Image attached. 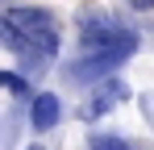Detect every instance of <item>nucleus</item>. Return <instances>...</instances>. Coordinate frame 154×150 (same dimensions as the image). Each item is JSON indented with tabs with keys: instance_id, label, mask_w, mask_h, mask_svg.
I'll return each mask as SVG.
<instances>
[{
	"instance_id": "1",
	"label": "nucleus",
	"mask_w": 154,
	"mask_h": 150,
	"mask_svg": "<svg viewBox=\"0 0 154 150\" xmlns=\"http://www.w3.org/2000/svg\"><path fill=\"white\" fill-rule=\"evenodd\" d=\"M79 50H83V58L67 63V75L83 79V83H96L100 75H108L125 58H133L137 29L125 25L121 17H112V13H88L79 21Z\"/></svg>"
},
{
	"instance_id": "2",
	"label": "nucleus",
	"mask_w": 154,
	"mask_h": 150,
	"mask_svg": "<svg viewBox=\"0 0 154 150\" xmlns=\"http://www.w3.org/2000/svg\"><path fill=\"white\" fill-rule=\"evenodd\" d=\"M0 50L25 58L29 67L50 63L58 50V21L42 4H13L0 13Z\"/></svg>"
},
{
	"instance_id": "3",
	"label": "nucleus",
	"mask_w": 154,
	"mask_h": 150,
	"mask_svg": "<svg viewBox=\"0 0 154 150\" xmlns=\"http://www.w3.org/2000/svg\"><path fill=\"white\" fill-rule=\"evenodd\" d=\"M121 100H129V88H125V83H121V79H100L96 92H92V100H88V108H83V117H104V113L117 108Z\"/></svg>"
},
{
	"instance_id": "4",
	"label": "nucleus",
	"mask_w": 154,
	"mask_h": 150,
	"mask_svg": "<svg viewBox=\"0 0 154 150\" xmlns=\"http://www.w3.org/2000/svg\"><path fill=\"white\" fill-rule=\"evenodd\" d=\"M58 117H63L58 96H54V92H38V96H33V108H29L33 129H54V125H58Z\"/></svg>"
},
{
	"instance_id": "5",
	"label": "nucleus",
	"mask_w": 154,
	"mask_h": 150,
	"mask_svg": "<svg viewBox=\"0 0 154 150\" xmlns=\"http://www.w3.org/2000/svg\"><path fill=\"white\" fill-rule=\"evenodd\" d=\"M88 150H129V142L112 138V133H96V138L88 142Z\"/></svg>"
},
{
	"instance_id": "6",
	"label": "nucleus",
	"mask_w": 154,
	"mask_h": 150,
	"mask_svg": "<svg viewBox=\"0 0 154 150\" xmlns=\"http://www.w3.org/2000/svg\"><path fill=\"white\" fill-rule=\"evenodd\" d=\"M0 88H8V92H17V96H25V92H29L25 75H13V71H0Z\"/></svg>"
},
{
	"instance_id": "7",
	"label": "nucleus",
	"mask_w": 154,
	"mask_h": 150,
	"mask_svg": "<svg viewBox=\"0 0 154 150\" xmlns=\"http://www.w3.org/2000/svg\"><path fill=\"white\" fill-rule=\"evenodd\" d=\"M133 8H154V0H129Z\"/></svg>"
},
{
	"instance_id": "8",
	"label": "nucleus",
	"mask_w": 154,
	"mask_h": 150,
	"mask_svg": "<svg viewBox=\"0 0 154 150\" xmlns=\"http://www.w3.org/2000/svg\"><path fill=\"white\" fill-rule=\"evenodd\" d=\"M29 150H46V146H29Z\"/></svg>"
},
{
	"instance_id": "9",
	"label": "nucleus",
	"mask_w": 154,
	"mask_h": 150,
	"mask_svg": "<svg viewBox=\"0 0 154 150\" xmlns=\"http://www.w3.org/2000/svg\"><path fill=\"white\" fill-rule=\"evenodd\" d=\"M0 4H4V0H0Z\"/></svg>"
}]
</instances>
